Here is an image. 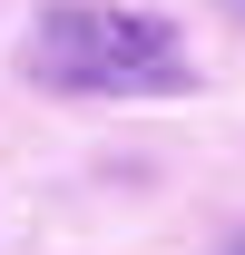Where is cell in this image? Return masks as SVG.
<instances>
[{"instance_id":"1","label":"cell","mask_w":245,"mask_h":255,"mask_svg":"<svg viewBox=\"0 0 245 255\" xmlns=\"http://www.w3.org/2000/svg\"><path fill=\"white\" fill-rule=\"evenodd\" d=\"M30 69L49 89L79 98H186L196 89V49L167 10L137 0H59L30 30Z\"/></svg>"}]
</instances>
